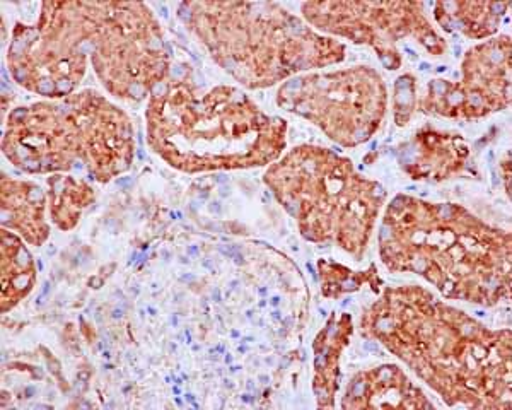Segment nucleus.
<instances>
[{
    "mask_svg": "<svg viewBox=\"0 0 512 410\" xmlns=\"http://www.w3.org/2000/svg\"><path fill=\"white\" fill-rule=\"evenodd\" d=\"M2 226L18 231L30 245L40 246L47 241L45 195L38 185L2 178Z\"/></svg>",
    "mask_w": 512,
    "mask_h": 410,
    "instance_id": "nucleus-13",
    "label": "nucleus"
},
{
    "mask_svg": "<svg viewBox=\"0 0 512 410\" xmlns=\"http://www.w3.org/2000/svg\"><path fill=\"white\" fill-rule=\"evenodd\" d=\"M301 9L304 21L316 30L371 45L390 71L400 69L398 43L407 38L434 57L448 48L419 2H306Z\"/></svg>",
    "mask_w": 512,
    "mask_h": 410,
    "instance_id": "nucleus-9",
    "label": "nucleus"
},
{
    "mask_svg": "<svg viewBox=\"0 0 512 410\" xmlns=\"http://www.w3.org/2000/svg\"><path fill=\"white\" fill-rule=\"evenodd\" d=\"M36 270L28 248L14 233L2 231V311L11 310L35 286Z\"/></svg>",
    "mask_w": 512,
    "mask_h": 410,
    "instance_id": "nucleus-16",
    "label": "nucleus"
},
{
    "mask_svg": "<svg viewBox=\"0 0 512 410\" xmlns=\"http://www.w3.org/2000/svg\"><path fill=\"white\" fill-rule=\"evenodd\" d=\"M361 328L449 407L511 405V330H490L420 286L386 289L364 313Z\"/></svg>",
    "mask_w": 512,
    "mask_h": 410,
    "instance_id": "nucleus-1",
    "label": "nucleus"
},
{
    "mask_svg": "<svg viewBox=\"0 0 512 410\" xmlns=\"http://www.w3.org/2000/svg\"><path fill=\"white\" fill-rule=\"evenodd\" d=\"M511 9L507 2H436L434 18L449 33H461L472 40H490L501 28Z\"/></svg>",
    "mask_w": 512,
    "mask_h": 410,
    "instance_id": "nucleus-15",
    "label": "nucleus"
},
{
    "mask_svg": "<svg viewBox=\"0 0 512 410\" xmlns=\"http://www.w3.org/2000/svg\"><path fill=\"white\" fill-rule=\"evenodd\" d=\"M91 65L99 81L117 98H151L168 76L169 59L163 30L146 4L99 2Z\"/></svg>",
    "mask_w": 512,
    "mask_h": 410,
    "instance_id": "nucleus-8",
    "label": "nucleus"
},
{
    "mask_svg": "<svg viewBox=\"0 0 512 410\" xmlns=\"http://www.w3.org/2000/svg\"><path fill=\"white\" fill-rule=\"evenodd\" d=\"M344 409H432L424 392L415 387L403 369L384 364L369 369L350 380L345 393Z\"/></svg>",
    "mask_w": 512,
    "mask_h": 410,
    "instance_id": "nucleus-11",
    "label": "nucleus"
},
{
    "mask_svg": "<svg viewBox=\"0 0 512 410\" xmlns=\"http://www.w3.org/2000/svg\"><path fill=\"white\" fill-rule=\"evenodd\" d=\"M4 154L28 173L86 168L93 180L106 183L134 161V130L120 108L82 91L12 112Z\"/></svg>",
    "mask_w": 512,
    "mask_h": 410,
    "instance_id": "nucleus-5",
    "label": "nucleus"
},
{
    "mask_svg": "<svg viewBox=\"0 0 512 410\" xmlns=\"http://www.w3.org/2000/svg\"><path fill=\"white\" fill-rule=\"evenodd\" d=\"M511 38L497 36L466 52L460 79H432L420 110L454 120H477L511 106Z\"/></svg>",
    "mask_w": 512,
    "mask_h": 410,
    "instance_id": "nucleus-10",
    "label": "nucleus"
},
{
    "mask_svg": "<svg viewBox=\"0 0 512 410\" xmlns=\"http://www.w3.org/2000/svg\"><path fill=\"white\" fill-rule=\"evenodd\" d=\"M48 183L53 223L60 229L74 228L82 209L94 199L93 190L74 176H53Z\"/></svg>",
    "mask_w": 512,
    "mask_h": 410,
    "instance_id": "nucleus-17",
    "label": "nucleus"
},
{
    "mask_svg": "<svg viewBox=\"0 0 512 410\" xmlns=\"http://www.w3.org/2000/svg\"><path fill=\"white\" fill-rule=\"evenodd\" d=\"M265 183L297 221L304 240L337 243L361 260L386 192L347 158L316 146L294 147L270 166Z\"/></svg>",
    "mask_w": 512,
    "mask_h": 410,
    "instance_id": "nucleus-6",
    "label": "nucleus"
},
{
    "mask_svg": "<svg viewBox=\"0 0 512 410\" xmlns=\"http://www.w3.org/2000/svg\"><path fill=\"white\" fill-rule=\"evenodd\" d=\"M417 106V93H415V79L412 76H403L398 79L395 86V118L400 117L402 112L403 125L412 118Z\"/></svg>",
    "mask_w": 512,
    "mask_h": 410,
    "instance_id": "nucleus-18",
    "label": "nucleus"
},
{
    "mask_svg": "<svg viewBox=\"0 0 512 410\" xmlns=\"http://www.w3.org/2000/svg\"><path fill=\"white\" fill-rule=\"evenodd\" d=\"M388 94L373 67L294 76L282 84L277 105L320 127L344 147L371 141L383 123Z\"/></svg>",
    "mask_w": 512,
    "mask_h": 410,
    "instance_id": "nucleus-7",
    "label": "nucleus"
},
{
    "mask_svg": "<svg viewBox=\"0 0 512 410\" xmlns=\"http://www.w3.org/2000/svg\"><path fill=\"white\" fill-rule=\"evenodd\" d=\"M146 120L154 153L185 173L265 166L286 147V122L229 86L200 94L190 82H163L149 98Z\"/></svg>",
    "mask_w": 512,
    "mask_h": 410,
    "instance_id": "nucleus-3",
    "label": "nucleus"
},
{
    "mask_svg": "<svg viewBox=\"0 0 512 410\" xmlns=\"http://www.w3.org/2000/svg\"><path fill=\"white\" fill-rule=\"evenodd\" d=\"M378 243L388 269L424 277L444 298L495 306L511 293V235L461 205L398 195Z\"/></svg>",
    "mask_w": 512,
    "mask_h": 410,
    "instance_id": "nucleus-2",
    "label": "nucleus"
},
{
    "mask_svg": "<svg viewBox=\"0 0 512 410\" xmlns=\"http://www.w3.org/2000/svg\"><path fill=\"white\" fill-rule=\"evenodd\" d=\"M178 16L210 57L250 89L345 59V47L275 2H185Z\"/></svg>",
    "mask_w": 512,
    "mask_h": 410,
    "instance_id": "nucleus-4",
    "label": "nucleus"
},
{
    "mask_svg": "<svg viewBox=\"0 0 512 410\" xmlns=\"http://www.w3.org/2000/svg\"><path fill=\"white\" fill-rule=\"evenodd\" d=\"M352 334L349 313L333 317L315 342V393L320 407H335L340 378V354Z\"/></svg>",
    "mask_w": 512,
    "mask_h": 410,
    "instance_id": "nucleus-14",
    "label": "nucleus"
},
{
    "mask_svg": "<svg viewBox=\"0 0 512 410\" xmlns=\"http://www.w3.org/2000/svg\"><path fill=\"white\" fill-rule=\"evenodd\" d=\"M468 156L470 147L461 135L425 129L408 142L400 163L414 180L443 182L460 175Z\"/></svg>",
    "mask_w": 512,
    "mask_h": 410,
    "instance_id": "nucleus-12",
    "label": "nucleus"
}]
</instances>
